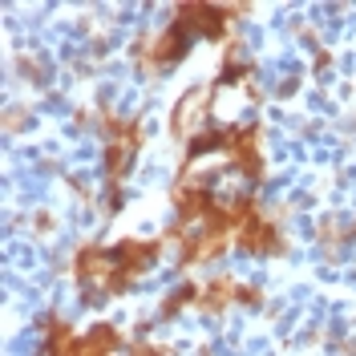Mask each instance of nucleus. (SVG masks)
Masks as SVG:
<instances>
[{"label":"nucleus","instance_id":"1","mask_svg":"<svg viewBox=\"0 0 356 356\" xmlns=\"http://www.w3.org/2000/svg\"><path fill=\"white\" fill-rule=\"evenodd\" d=\"M243 247L247 251H280V231L264 215H251L243 227Z\"/></svg>","mask_w":356,"mask_h":356}]
</instances>
